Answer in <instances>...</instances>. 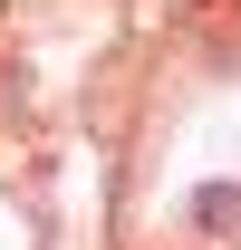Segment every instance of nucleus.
I'll return each instance as SVG.
<instances>
[{
	"label": "nucleus",
	"instance_id": "nucleus-1",
	"mask_svg": "<svg viewBox=\"0 0 241 250\" xmlns=\"http://www.w3.org/2000/svg\"><path fill=\"white\" fill-rule=\"evenodd\" d=\"M183 221H193L203 241H241V183H232V173H212V183H193Z\"/></svg>",
	"mask_w": 241,
	"mask_h": 250
}]
</instances>
